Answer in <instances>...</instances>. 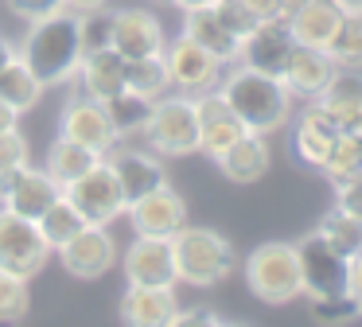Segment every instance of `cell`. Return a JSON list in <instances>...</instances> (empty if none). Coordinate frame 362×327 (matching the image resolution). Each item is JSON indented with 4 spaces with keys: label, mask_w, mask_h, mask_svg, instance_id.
I'll list each match as a JSON object with an SVG mask.
<instances>
[{
    "label": "cell",
    "mask_w": 362,
    "mask_h": 327,
    "mask_svg": "<svg viewBox=\"0 0 362 327\" xmlns=\"http://www.w3.org/2000/svg\"><path fill=\"white\" fill-rule=\"evenodd\" d=\"M40 93H43V82L32 74V70H28V62L20 59V54L0 67V98L8 101L16 113L32 109L35 101H40Z\"/></svg>",
    "instance_id": "484cf974"
},
{
    "label": "cell",
    "mask_w": 362,
    "mask_h": 327,
    "mask_svg": "<svg viewBox=\"0 0 362 327\" xmlns=\"http://www.w3.org/2000/svg\"><path fill=\"white\" fill-rule=\"evenodd\" d=\"M172 257H175V280L195 288H214L234 269V246L218 230L206 226H183L172 234Z\"/></svg>",
    "instance_id": "3957f363"
},
{
    "label": "cell",
    "mask_w": 362,
    "mask_h": 327,
    "mask_svg": "<svg viewBox=\"0 0 362 327\" xmlns=\"http://www.w3.org/2000/svg\"><path fill=\"white\" fill-rule=\"evenodd\" d=\"M71 12H94V8H105V0H66Z\"/></svg>",
    "instance_id": "ee69618b"
},
{
    "label": "cell",
    "mask_w": 362,
    "mask_h": 327,
    "mask_svg": "<svg viewBox=\"0 0 362 327\" xmlns=\"http://www.w3.org/2000/svg\"><path fill=\"white\" fill-rule=\"evenodd\" d=\"M59 257H63V269L71 272V277L98 280V277H105V272L117 265V241H113V234L105 230V226L90 222V226H82L63 249H59Z\"/></svg>",
    "instance_id": "4fadbf2b"
},
{
    "label": "cell",
    "mask_w": 362,
    "mask_h": 327,
    "mask_svg": "<svg viewBox=\"0 0 362 327\" xmlns=\"http://www.w3.org/2000/svg\"><path fill=\"white\" fill-rule=\"evenodd\" d=\"M20 164H28V140L16 129L0 132V171H12Z\"/></svg>",
    "instance_id": "74e56055"
},
{
    "label": "cell",
    "mask_w": 362,
    "mask_h": 327,
    "mask_svg": "<svg viewBox=\"0 0 362 327\" xmlns=\"http://www.w3.org/2000/svg\"><path fill=\"white\" fill-rule=\"evenodd\" d=\"M63 199H71L74 210H78L86 222H94V226H110L113 218H121L125 207H129L125 195H121L117 176H113L110 164H105V156L86 171V176H78L74 183L63 187Z\"/></svg>",
    "instance_id": "ba28073f"
},
{
    "label": "cell",
    "mask_w": 362,
    "mask_h": 327,
    "mask_svg": "<svg viewBox=\"0 0 362 327\" xmlns=\"http://www.w3.org/2000/svg\"><path fill=\"white\" fill-rule=\"evenodd\" d=\"M183 35L195 39L199 47H203L206 54H214V59L222 62V67H230V62L242 59V39L234 35V31L226 28V23L214 16V8H191V12H183Z\"/></svg>",
    "instance_id": "44dd1931"
},
{
    "label": "cell",
    "mask_w": 362,
    "mask_h": 327,
    "mask_svg": "<svg viewBox=\"0 0 362 327\" xmlns=\"http://www.w3.org/2000/svg\"><path fill=\"white\" fill-rule=\"evenodd\" d=\"M335 137H339V132H335ZM335 137L320 132L315 125H308V121H296V132H292V148H296L300 164H308V168H320L323 156H327V148H331V140H335Z\"/></svg>",
    "instance_id": "e575fe53"
},
{
    "label": "cell",
    "mask_w": 362,
    "mask_h": 327,
    "mask_svg": "<svg viewBox=\"0 0 362 327\" xmlns=\"http://www.w3.org/2000/svg\"><path fill=\"white\" fill-rule=\"evenodd\" d=\"M51 253H55V249L43 241L40 226H35L32 218L0 207V269L12 272V277L32 280L43 272V265H47Z\"/></svg>",
    "instance_id": "52a82bcc"
},
{
    "label": "cell",
    "mask_w": 362,
    "mask_h": 327,
    "mask_svg": "<svg viewBox=\"0 0 362 327\" xmlns=\"http://www.w3.org/2000/svg\"><path fill=\"white\" fill-rule=\"evenodd\" d=\"M242 4L250 8L257 20H276V16H281V0H242ZM281 20H284V16H281Z\"/></svg>",
    "instance_id": "b9f144b4"
},
{
    "label": "cell",
    "mask_w": 362,
    "mask_h": 327,
    "mask_svg": "<svg viewBox=\"0 0 362 327\" xmlns=\"http://www.w3.org/2000/svg\"><path fill=\"white\" fill-rule=\"evenodd\" d=\"M133 234H152V238H172L175 230L187 226V202L172 191L168 183H160L156 191L141 195L125 207Z\"/></svg>",
    "instance_id": "9a60e30c"
},
{
    "label": "cell",
    "mask_w": 362,
    "mask_h": 327,
    "mask_svg": "<svg viewBox=\"0 0 362 327\" xmlns=\"http://www.w3.org/2000/svg\"><path fill=\"white\" fill-rule=\"evenodd\" d=\"M156 156H191L199 152V117L191 93H164L152 101L148 125L141 132Z\"/></svg>",
    "instance_id": "8992f818"
},
{
    "label": "cell",
    "mask_w": 362,
    "mask_h": 327,
    "mask_svg": "<svg viewBox=\"0 0 362 327\" xmlns=\"http://www.w3.org/2000/svg\"><path fill=\"white\" fill-rule=\"evenodd\" d=\"M339 20H343V8H339L335 0H308V4H300L296 12L288 16V28H292V39H296V43L327 47V39L335 35Z\"/></svg>",
    "instance_id": "cb8c5ba5"
},
{
    "label": "cell",
    "mask_w": 362,
    "mask_h": 327,
    "mask_svg": "<svg viewBox=\"0 0 362 327\" xmlns=\"http://www.w3.org/2000/svg\"><path fill=\"white\" fill-rule=\"evenodd\" d=\"M175 311V292L172 288H144V285H129V292L121 296L117 316L129 327H172Z\"/></svg>",
    "instance_id": "ffe728a7"
},
{
    "label": "cell",
    "mask_w": 362,
    "mask_h": 327,
    "mask_svg": "<svg viewBox=\"0 0 362 327\" xmlns=\"http://www.w3.org/2000/svg\"><path fill=\"white\" fill-rule=\"evenodd\" d=\"M20 59L28 62V70H32L43 86H59V82H66V78H74L78 74V62H82L78 12L59 8V12L35 20L24 35Z\"/></svg>",
    "instance_id": "6da1fadb"
},
{
    "label": "cell",
    "mask_w": 362,
    "mask_h": 327,
    "mask_svg": "<svg viewBox=\"0 0 362 327\" xmlns=\"http://www.w3.org/2000/svg\"><path fill=\"white\" fill-rule=\"evenodd\" d=\"M335 207L354 214V218H362V176H354V179L335 187Z\"/></svg>",
    "instance_id": "ab89813d"
},
{
    "label": "cell",
    "mask_w": 362,
    "mask_h": 327,
    "mask_svg": "<svg viewBox=\"0 0 362 327\" xmlns=\"http://www.w3.org/2000/svg\"><path fill=\"white\" fill-rule=\"evenodd\" d=\"M320 234L331 241V246L339 249L343 257H358L362 253V218H354V214H346V210H327L323 214V222H320Z\"/></svg>",
    "instance_id": "1f68e13d"
},
{
    "label": "cell",
    "mask_w": 362,
    "mask_h": 327,
    "mask_svg": "<svg viewBox=\"0 0 362 327\" xmlns=\"http://www.w3.org/2000/svg\"><path fill=\"white\" fill-rule=\"evenodd\" d=\"M300 261V292L312 296V304L351 300V257H343L320 230L296 241Z\"/></svg>",
    "instance_id": "277c9868"
},
{
    "label": "cell",
    "mask_w": 362,
    "mask_h": 327,
    "mask_svg": "<svg viewBox=\"0 0 362 327\" xmlns=\"http://www.w3.org/2000/svg\"><path fill=\"white\" fill-rule=\"evenodd\" d=\"M343 12H362V0H335Z\"/></svg>",
    "instance_id": "c3c4849f"
},
{
    "label": "cell",
    "mask_w": 362,
    "mask_h": 327,
    "mask_svg": "<svg viewBox=\"0 0 362 327\" xmlns=\"http://www.w3.org/2000/svg\"><path fill=\"white\" fill-rule=\"evenodd\" d=\"M78 31H82V54L110 47V12H102V8L78 12Z\"/></svg>",
    "instance_id": "d590c367"
},
{
    "label": "cell",
    "mask_w": 362,
    "mask_h": 327,
    "mask_svg": "<svg viewBox=\"0 0 362 327\" xmlns=\"http://www.w3.org/2000/svg\"><path fill=\"white\" fill-rule=\"evenodd\" d=\"M78 82H82V93H86V98L110 101L113 93L125 90V59H121L113 47H102V51L82 54Z\"/></svg>",
    "instance_id": "603a6c76"
},
{
    "label": "cell",
    "mask_w": 362,
    "mask_h": 327,
    "mask_svg": "<svg viewBox=\"0 0 362 327\" xmlns=\"http://www.w3.org/2000/svg\"><path fill=\"white\" fill-rule=\"evenodd\" d=\"M335 74V62L323 47H308V43H296L284 62V86L292 90V98H320L323 86L331 82Z\"/></svg>",
    "instance_id": "d6986e66"
},
{
    "label": "cell",
    "mask_w": 362,
    "mask_h": 327,
    "mask_svg": "<svg viewBox=\"0 0 362 327\" xmlns=\"http://www.w3.org/2000/svg\"><path fill=\"white\" fill-rule=\"evenodd\" d=\"M105 164H110V171L117 176L125 202H133V199H141V195L156 191L160 183H168L164 164H160L156 152H141V148H121L117 144L113 152H105Z\"/></svg>",
    "instance_id": "ac0fdd59"
},
{
    "label": "cell",
    "mask_w": 362,
    "mask_h": 327,
    "mask_svg": "<svg viewBox=\"0 0 362 327\" xmlns=\"http://www.w3.org/2000/svg\"><path fill=\"white\" fill-rule=\"evenodd\" d=\"M59 137L94 148L98 156L113 152V148L121 144V137H117V129H113L105 105L94 101V98H86V93H82V98H71L63 105V113H59Z\"/></svg>",
    "instance_id": "8fae6325"
},
{
    "label": "cell",
    "mask_w": 362,
    "mask_h": 327,
    "mask_svg": "<svg viewBox=\"0 0 362 327\" xmlns=\"http://www.w3.org/2000/svg\"><path fill=\"white\" fill-rule=\"evenodd\" d=\"M269 160H273L269 156V140L261 132H242L214 164H218V171L230 183H257L269 171Z\"/></svg>",
    "instance_id": "7402d4cb"
},
{
    "label": "cell",
    "mask_w": 362,
    "mask_h": 327,
    "mask_svg": "<svg viewBox=\"0 0 362 327\" xmlns=\"http://www.w3.org/2000/svg\"><path fill=\"white\" fill-rule=\"evenodd\" d=\"M358 140H362V137H358Z\"/></svg>",
    "instance_id": "681fc988"
},
{
    "label": "cell",
    "mask_w": 362,
    "mask_h": 327,
    "mask_svg": "<svg viewBox=\"0 0 362 327\" xmlns=\"http://www.w3.org/2000/svg\"><path fill=\"white\" fill-rule=\"evenodd\" d=\"M164 67H168V82L175 86L180 93H203V90H214L222 78V62L214 54H206L195 39L180 35L172 43H164Z\"/></svg>",
    "instance_id": "9c48e42d"
},
{
    "label": "cell",
    "mask_w": 362,
    "mask_h": 327,
    "mask_svg": "<svg viewBox=\"0 0 362 327\" xmlns=\"http://www.w3.org/2000/svg\"><path fill=\"white\" fill-rule=\"evenodd\" d=\"M164 23L144 8H121L110 12V47L121 59H144V54H164Z\"/></svg>",
    "instance_id": "5bb4252c"
},
{
    "label": "cell",
    "mask_w": 362,
    "mask_h": 327,
    "mask_svg": "<svg viewBox=\"0 0 362 327\" xmlns=\"http://www.w3.org/2000/svg\"><path fill=\"white\" fill-rule=\"evenodd\" d=\"M168 67H164V54H144V59H129L125 62V90L141 93V98L156 101L168 93Z\"/></svg>",
    "instance_id": "83f0119b"
},
{
    "label": "cell",
    "mask_w": 362,
    "mask_h": 327,
    "mask_svg": "<svg viewBox=\"0 0 362 327\" xmlns=\"http://www.w3.org/2000/svg\"><path fill=\"white\" fill-rule=\"evenodd\" d=\"M16 109H12L8 105V101H4V98H0V132H8V129H16Z\"/></svg>",
    "instance_id": "7bdbcfd3"
},
{
    "label": "cell",
    "mask_w": 362,
    "mask_h": 327,
    "mask_svg": "<svg viewBox=\"0 0 362 327\" xmlns=\"http://www.w3.org/2000/svg\"><path fill=\"white\" fill-rule=\"evenodd\" d=\"M98 160H102V156H98L94 148L74 144V140L59 137L55 144L47 148V164H43V171H47V176L55 179L59 187H66V183H74L78 176H86V171L94 168Z\"/></svg>",
    "instance_id": "d4e9b609"
},
{
    "label": "cell",
    "mask_w": 362,
    "mask_h": 327,
    "mask_svg": "<svg viewBox=\"0 0 362 327\" xmlns=\"http://www.w3.org/2000/svg\"><path fill=\"white\" fill-rule=\"evenodd\" d=\"M323 51L331 54L335 67H362V12H343Z\"/></svg>",
    "instance_id": "4dcf8cb0"
},
{
    "label": "cell",
    "mask_w": 362,
    "mask_h": 327,
    "mask_svg": "<svg viewBox=\"0 0 362 327\" xmlns=\"http://www.w3.org/2000/svg\"><path fill=\"white\" fill-rule=\"evenodd\" d=\"M245 285L265 304H292L300 292V261L296 246L288 241H265L245 257Z\"/></svg>",
    "instance_id": "5b68a950"
},
{
    "label": "cell",
    "mask_w": 362,
    "mask_h": 327,
    "mask_svg": "<svg viewBox=\"0 0 362 327\" xmlns=\"http://www.w3.org/2000/svg\"><path fill=\"white\" fill-rule=\"evenodd\" d=\"M191 101H195V117H199V152H206L211 160H218L242 132H250L218 90H203Z\"/></svg>",
    "instance_id": "2e32d148"
},
{
    "label": "cell",
    "mask_w": 362,
    "mask_h": 327,
    "mask_svg": "<svg viewBox=\"0 0 362 327\" xmlns=\"http://www.w3.org/2000/svg\"><path fill=\"white\" fill-rule=\"evenodd\" d=\"M129 285L144 288H175V257H172V238H152V234H136L133 246L121 257Z\"/></svg>",
    "instance_id": "7c38bea8"
},
{
    "label": "cell",
    "mask_w": 362,
    "mask_h": 327,
    "mask_svg": "<svg viewBox=\"0 0 362 327\" xmlns=\"http://www.w3.org/2000/svg\"><path fill=\"white\" fill-rule=\"evenodd\" d=\"M105 113H110L113 129H117V137H133V132H144V125H148V113H152V101L141 98V93L133 90H121L113 93L110 101H102Z\"/></svg>",
    "instance_id": "f1b7e54d"
},
{
    "label": "cell",
    "mask_w": 362,
    "mask_h": 327,
    "mask_svg": "<svg viewBox=\"0 0 362 327\" xmlns=\"http://www.w3.org/2000/svg\"><path fill=\"white\" fill-rule=\"evenodd\" d=\"M292 47H296V39H292V28L288 20H261L257 28L250 31V35L242 39V59L245 67L253 70H265V74H284V62H288Z\"/></svg>",
    "instance_id": "e0dca14e"
},
{
    "label": "cell",
    "mask_w": 362,
    "mask_h": 327,
    "mask_svg": "<svg viewBox=\"0 0 362 327\" xmlns=\"http://www.w3.org/2000/svg\"><path fill=\"white\" fill-rule=\"evenodd\" d=\"M211 8H214V16H218V20L226 23V28L234 31L238 39H245V35H250V31H253V28H257V23H261L257 16H253L250 8L242 4V0H214Z\"/></svg>",
    "instance_id": "8d00e7d4"
},
{
    "label": "cell",
    "mask_w": 362,
    "mask_h": 327,
    "mask_svg": "<svg viewBox=\"0 0 362 327\" xmlns=\"http://www.w3.org/2000/svg\"><path fill=\"white\" fill-rule=\"evenodd\" d=\"M183 323H218V316H214L211 308H180L172 319V327H183Z\"/></svg>",
    "instance_id": "60d3db41"
},
{
    "label": "cell",
    "mask_w": 362,
    "mask_h": 327,
    "mask_svg": "<svg viewBox=\"0 0 362 327\" xmlns=\"http://www.w3.org/2000/svg\"><path fill=\"white\" fill-rule=\"evenodd\" d=\"M8 59H16V51H12V43H8V39H0V67H4Z\"/></svg>",
    "instance_id": "7dc6e473"
},
{
    "label": "cell",
    "mask_w": 362,
    "mask_h": 327,
    "mask_svg": "<svg viewBox=\"0 0 362 327\" xmlns=\"http://www.w3.org/2000/svg\"><path fill=\"white\" fill-rule=\"evenodd\" d=\"M168 4L183 8V12H191V8H206V4H214V0H168Z\"/></svg>",
    "instance_id": "f6af8a7d"
},
{
    "label": "cell",
    "mask_w": 362,
    "mask_h": 327,
    "mask_svg": "<svg viewBox=\"0 0 362 327\" xmlns=\"http://www.w3.org/2000/svg\"><path fill=\"white\" fill-rule=\"evenodd\" d=\"M300 4H308V0H281V16H284V20H288V16L296 12Z\"/></svg>",
    "instance_id": "bcb514c9"
},
{
    "label": "cell",
    "mask_w": 362,
    "mask_h": 327,
    "mask_svg": "<svg viewBox=\"0 0 362 327\" xmlns=\"http://www.w3.org/2000/svg\"><path fill=\"white\" fill-rule=\"evenodd\" d=\"M35 226H40L43 241H47L51 249H63L66 241H71L74 234L82 230V226H90V222L78 214V210H74L71 199H59V202H51V207L43 210V218H40Z\"/></svg>",
    "instance_id": "f546056e"
},
{
    "label": "cell",
    "mask_w": 362,
    "mask_h": 327,
    "mask_svg": "<svg viewBox=\"0 0 362 327\" xmlns=\"http://www.w3.org/2000/svg\"><path fill=\"white\" fill-rule=\"evenodd\" d=\"M222 98L226 105L234 109V117L245 125L250 132H276L288 125L292 117V90L284 86V78L265 74V70H253V67H238L222 78Z\"/></svg>",
    "instance_id": "7a4b0ae2"
},
{
    "label": "cell",
    "mask_w": 362,
    "mask_h": 327,
    "mask_svg": "<svg viewBox=\"0 0 362 327\" xmlns=\"http://www.w3.org/2000/svg\"><path fill=\"white\" fill-rule=\"evenodd\" d=\"M59 199H63V187L47 171L28 168V164H20L12 171H0V202L8 210H16V214L32 218V222H40L43 210Z\"/></svg>",
    "instance_id": "30bf717a"
},
{
    "label": "cell",
    "mask_w": 362,
    "mask_h": 327,
    "mask_svg": "<svg viewBox=\"0 0 362 327\" xmlns=\"http://www.w3.org/2000/svg\"><path fill=\"white\" fill-rule=\"evenodd\" d=\"M320 171L331 179V187L346 183V179L362 176V140L351 137V132H339L335 140H331L327 156H323Z\"/></svg>",
    "instance_id": "4316f807"
},
{
    "label": "cell",
    "mask_w": 362,
    "mask_h": 327,
    "mask_svg": "<svg viewBox=\"0 0 362 327\" xmlns=\"http://www.w3.org/2000/svg\"><path fill=\"white\" fill-rule=\"evenodd\" d=\"M320 101H323V105H331V109L362 105V74L354 67H335L331 82L323 86V93H320Z\"/></svg>",
    "instance_id": "d6a6232c"
},
{
    "label": "cell",
    "mask_w": 362,
    "mask_h": 327,
    "mask_svg": "<svg viewBox=\"0 0 362 327\" xmlns=\"http://www.w3.org/2000/svg\"><path fill=\"white\" fill-rule=\"evenodd\" d=\"M8 8L20 16V20L35 23V20H43V16H51V12H59V8H66V0H8Z\"/></svg>",
    "instance_id": "f35d334b"
},
{
    "label": "cell",
    "mask_w": 362,
    "mask_h": 327,
    "mask_svg": "<svg viewBox=\"0 0 362 327\" xmlns=\"http://www.w3.org/2000/svg\"><path fill=\"white\" fill-rule=\"evenodd\" d=\"M28 308H32L28 280L0 269V323H20L28 316Z\"/></svg>",
    "instance_id": "836d02e7"
}]
</instances>
